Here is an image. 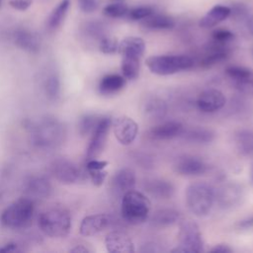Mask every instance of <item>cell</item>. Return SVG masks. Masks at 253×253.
<instances>
[{
	"instance_id": "cell-1",
	"label": "cell",
	"mask_w": 253,
	"mask_h": 253,
	"mask_svg": "<svg viewBox=\"0 0 253 253\" xmlns=\"http://www.w3.org/2000/svg\"><path fill=\"white\" fill-rule=\"evenodd\" d=\"M39 227L46 236L52 238L64 237L70 231V213L62 207L48 208L41 213Z\"/></svg>"
},
{
	"instance_id": "cell-2",
	"label": "cell",
	"mask_w": 253,
	"mask_h": 253,
	"mask_svg": "<svg viewBox=\"0 0 253 253\" xmlns=\"http://www.w3.org/2000/svg\"><path fill=\"white\" fill-rule=\"evenodd\" d=\"M63 125L54 118H44L32 129V140L39 147L50 148L59 145L64 138Z\"/></svg>"
},
{
	"instance_id": "cell-3",
	"label": "cell",
	"mask_w": 253,
	"mask_h": 253,
	"mask_svg": "<svg viewBox=\"0 0 253 253\" xmlns=\"http://www.w3.org/2000/svg\"><path fill=\"white\" fill-rule=\"evenodd\" d=\"M150 201L142 193L130 190L123 195L121 213L123 218L130 224L144 222L149 214Z\"/></svg>"
},
{
	"instance_id": "cell-4",
	"label": "cell",
	"mask_w": 253,
	"mask_h": 253,
	"mask_svg": "<svg viewBox=\"0 0 253 253\" xmlns=\"http://www.w3.org/2000/svg\"><path fill=\"white\" fill-rule=\"evenodd\" d=\"M34 211V201L28 197L21 198L3 211L0 220L8 228H24L31 224Z\"/></svg>"
},
{
	"instance_id": "cell-5",
	"label": "cell",
	"mask_w": 253,
	"mask_h": 253,
	"mask_svg": "<svg viewBox=\"0 0 253 253\" xmlns=\"http://www.w3.org/2000/svg\"><path fill=\"white\" fill-rule=\"evenodd\" d=\"M186 202L189 210L197 216H206L214 202L213 189L205 182H196L186 189Z\"/></svg>"
},
{
	"instance_id": "cell-6",
	"label": "cell",
	"mask_w": 253,
	"mask_h": 253,
	"mask_svg": "<svg viewBox=\"0 0 253 253\" xmlns=\"http://www.w3.org/2000/svg\"><path fill=\"white\" fill-rule=\"evenodd\" d=\"M148 69L157 75H171L194 66V59L185 54L152 55L146 58Z\"/></svg>"
},
{
	"instance_id": "cell-7",
	"label": "cell",
	"mask_w": 253,
	"mask_h": 253,
	"mask_svg": "<svg viewBox=\"0 0 253 253\" xmlns=\"http://www.w3.org/2000/svg\"><path fill=\"white\" fill-rule=\"evenodd\" d=\"M178 245L172 249L176 253H199L203 250L204 242L199 225L191 220H182L179 224Z\"/></svg>"
},
{
	"instance_id": "cell-8",
	"label": "cell",
	"mask_w": 253,
	"mask_h": 253,
	"mask_svg": "<svg viewBox=\"0 0 253 253\" xmlns=\"http://www.w3.org/2000/svg\"><path fill=\"white\" fill-rule=\"evenodd\" d=\"M111 126L112 121L110 118H101L96 128L91 133L92 136L86 152L87 160L95 159L103 152Z\"/></svg>"
},
{
	"instance_id": "cell-9",
	"label": "cell",
	"mask_w": 253,
	"mask_h": 253,
	"mask_svg": "<svg viewBox=\"0 0 253 253\" xmlns=\"http://www.w3.org/2000/svg\"><path fill=\"white\" fill-rule=\"evenodd\" d=\"M114 134L123 145L132 143L138 132L137 124L127 116H120L112 123Z\"/></svg>"
},
{
	"instance_id": "cell-10",
	"label": "cell",
	"mask_w": 253,
	"mask_h": 253,
	"mask_svg": "<svg viewBox=\"0 0 253 253\" xmlns=\"http://www.w3.org/2000/svg\"><path fill=\"white\" fill-rule=\"evenodd\" d=\"M226 99L221 91L211 88L200 93L197 100V106L201 112L213 113L223 108Z\"/></svg>"
},
{
	"instance_id": "cell-11",
	"label": "cell",
	"mask_w": 253,
	"mask_h": 253,
	"mask_svg": "<svg viewBox=\"0 0 253 253\" xmlns=\"http://www.w3.org/2000/svg\"><path fill=\"white\" fill-rule=\"evenodd\" d=\"M243 198V190L237 184H226L214 192V201L222 209L233 208L240 204Z\"/></svg>"
},
{
	"instance_id": "cell-12",
	"label": "cell",
	"mask_w": 253,
	"mask_h": 253,
	"mask_svg": "<svg viewBox=\"0 0 253 253\" xmlns=\"http://www.w3.org/2000/svg\"><path fill=\"white\" fill-rule=\"evenodd\" d=\"M106 249L111 253H132L134 252V244L124 231L114 230L107 234L105 238Z\"/></svg>"
},
{
	"instance_id": "cell-13",
	"label": "cell",
	"mask_w": 253,
	"mask_h": 253,
	"mask_svg": "<svg viewBox=\"0 0 253 253\" xmlns=\"http://www.w3.org/2000/svg\"><path fill=\"white\" fill-rule=\"evenodd\" d=\"M54 177L63 184H73L81 177V172L75 164L66 159H57L52 165Z\"/></svg>"
},
{
	"instance_id": "cell-14",
	"label": "cell",
	"mask_w": 253,
	"mask_h": 253,
	"mask_svg": "<svg viewBox=\"0 0 253 253\" xmlns=\"http://www.w3.org/2000/svg\"><path fill=\"white\" fill-rule=\"evenodd\" d=\"M110 223L111 217L106 213L90 214L82 219L79 231L84 236H93L107 228Z\"/></svg>"
},
{
	"instance_id": "cell-15",
	"label": "cell",
	"mask_w": 253,
	"mask_h": 253,
	"mask_svg": "<svg viewBox=\"0 0 253 253\" xmlns=\"http://www.w3.org/2000/svg\"><path fill=\"white\" fill-rule=\"evenodd\" d=\"M208 169L207 164L193 156H185L177 160L174 165L176 173L182 176H199L204 174Z\"/></svg>"
},
{
	"instance_id": "cell-16",
	"label": "cell",
	"mask_w": 253,
	"mask_h": 253,
	"mask_svg": "<svg viewBox=\"0 0 253 253\" xmlns=\"http://www.w3.org/2000/svg\"><path fill=\"white\" fill-rule=\"evenodd\" d=\"M135 181V174L131 169L122 168L113 176L112 188L117 195H124L125 193L133 190Z\"/></svg>"
},
{
	"instance_id": "cell-17",
	"label": "cell",
	"mask_w": 253,
	"mask_h": 253,
	"mask_svg": "<svg viewBox=\"0 0 253 253\" xmlns=\"http://www.w3.org/2000/svg\"><path fill=\"white\" fill-rule=\"evenodd\" d=\"M118 50L122 57L140 59L145 50V42L138 37H126L119 43Z\"/></svg>"
},
{
	"instance_id": "cell-18",
	"label": "cell",
	"mask_w": 253,
	"mask_h": 253,
	"mask_svg": "<svg viewBox=\"0 0 253 253\" xmlns=\"http://www.w3.org/2000/svg\"><path fill=\"white\" fill-rule=\"evenodd\" d=\"M183 130V125L181 123L176 121H170L153 126L149 130V135L154 139L165 140L181 135Z\"/></svg>"
},
{
	"instance_id": "cell-19",
	"label": "cell",
	"mask_w": 253,
	"mask_h": 253,
	"mask_svg": "<svg viewBox=\"0 0 253 253\" xmlns=\"http://www.w3.org/2000/svg\"><path fill=\"white\" fill-rule=\"evenodd\" d=\"M51 193V186L49 182L43 177L31 178L26 186V194L31 200H41L49 197Z\"/></svg>"
},
{
	"instance_id": "cell-20",
	"label": "cell",
	"mask_w": 253,
	"mask_h": 253,
	"mask_svg": "<svg viewBox=\"0 0 253 253\" xmlns=\"http://www.w3.org/2000/svg\"><path fill=\"white\" fill-rule=\"evenodd\" d=\"M14 42L22 49L37 52L41 47V40L37 34L27 29H19L14 33Z\"/></svg>"
},
{
	"instance_id": "cell-21",
	"label": "cell",
	"mask_w": 253,
	"mask_h": 253,
	"mask_svg": "<svg viewBox=\"0 0 253 253\" xmlns=\"http://www.w3.org/2000/svg\"><path fill=\"white\" fill-rule=\"evenodd\" d=\"M231 15V9L223 5H215L200 20L199 26L205 29L212 28Z\"/></svg>"
},
{
	"instance_id": "cell-22",
	"label": "cell",
	"mask_w": 253,
	"mask_h": 253,
	"mask_svg": "<svg viewBox=\"0 0 253 253\" xmlns=\"http://www.w3.org/2000/svg\"><path fill=\"white\" fill-rule=\"evenodd\" d=\"M223 44L224 43L214 42V44L209 47V52L201 59V67L209 68L224 61L228 57V50L223 46Z\"/></svg>"
},
{
	"instance_id": "cell-23",
	"label": "cell",
	"mask_w": 253,
	"mask_h": 253,
	"mask_svg": "<svg viewBox=\"0 0 253 253\" xmlns=\"http://www.w3.org/2000/svg\"><path fill=\"white\" fill-rule=\"evenodd\" d=\"M145 190L157 199H169L174 194V186L163 179H152L145 182Z\"/></svg>"
},
{
	"instance_id": "cell-24",
	"label": "cell",
	"mask_w": 253,
	"mask_h": 253,
	"mask_svg": "<svg viewBox=\"0 0 253 253\" xmlns=\"http://www.w3.org/2000/svg\"><path fill=\"white\" fill-rule=\"evenodd\" d=\"M126 83V79L123 75L108 74L105 75L98 86L99 92L102 95H113L121 91Z\"/></svg>"
},
{
	"instance_id": "cell-25",
	"label": "cell",
	"mask_w": 253,
	"mask_h": 253,
	"mask_svg": "<svg viewBox=\"0 0 253 253\" xmlns=\"http://www.w3.org/2000/svg\"><path fill=\"white\" fill-rule=\"evenodd\" d=\"M141 21V25L148 30H171L175 27V21L171 17L163 14L153 13Z\"/></svg>"
},
{
	"instance_id": "cell-26",
	"label": "cell",
	"mask_w": 253,
	"mask_h": 253,
	"mask_svg": "<svg viewBox=\"0 0 253 253\" xmlns=\"http://www.w3.org/2000/svg\"><path fill=\"white\" fill-rule=\"evenodd\" d=\"M233 141L236 149L242 155L253 153V130L240 129L233 135Z\"/></svg>"
},
{
	"instance_id": "cell-27",
	"label": "cell",
	"mask_w": 253,
	"mask_h": 253,
	"mask_svg": "<svg viewBox=\"0 0 253 253\" xmlns=\"http://www.w3.org/2000/svg\"><path fill=\"white\" fill-rule=\"evenodd\" d=\"M182 137L190 142L194 143H209L213 140L214 132L205 127H194L181 133Z\"/></svg>"
},
{
	"instance_id": "cell-28",
	"label": "cell",
	"mask_w": 253,
	"mask_h": 253,
	"mask_svg": "<svg viewBox=\"0 0 253 253\" xmlns=\"http://www.w3.org/2000/svg\"><path fill=\"white\" fill-rule=\"evenodd\" d=\"M143 112L145 116L149 119H162L167 113V105L162 99L154 97L146 101V103L144 104Z\"/></svg>"
},
{
	"instance_id": "cell-29",
	"label": "cell",
	"mask_w": 253,
	"mask_h": 253,
	"mask_svg": "<svg viewBox=\"0 0 253 253\" xmlns=\"http://www.w3.org/2000/svg\"><path fill=\"white\" fill-rule=\"evenodd\" d=\"M179 218V211L173 209H161L154 212L152 221L157 226H168L177 222Z\"/></svg>"
},
{
	"instance_id": "cell-30",
	"label": "cell",
	"mask_w": 253,
	"mask_h": 253,
	"mask_svg": "<svg viewBox=\"0 0 253 253\" xmlns=\"http://www.w3.org/2000/svg\"><path fill=\"white\" fill-rule=\"evenodd\" d=\"M69 7V0H61L58 5L52 10L47 20V26L49 29L58 28L63 22L67 10Z\"/></svg>"
},
{
	"instance_id": "cell-31",
	"label": "cell",
	"mask_w": 253,
	"mask_h": 253,
	"mask_svg": "<svg viewBox=\"0 0 253 253\" xmlns=\"http://www.w3.org/2000/svg\"><path fill=\"white\" fill-rule=\"evenodd\" d=\"M225 73L234 83L246 81L253 78V69L244 66L230 65L225 68Z\"/></svg>"
},
{
	"instance_id": "cell-32",
	"label": "cell",
	"mask_w": 253,
	"mask_h": 253,
	"mask_svg": "<svg viewBox=\"0 0 253 253\" xmlns=\"http://www.w3.org/2000/svg\"><path fill=\"white\" fill-rule=\"evenodd\" d=\"M139 60L137 58H130V57H123L121 69L123 76L126 79L133 80L137 78L139 74Z\"/></svg>"
},
{
	"instance_id": "cell-33",
	"label": "cell",
	"mask_w": 253,
	"mask_h": 253,
	"mask_svg": "<svg viewBox=\"0 0 253 253\" xmlns=\"http://www.w3.org/2000/svg\"><path fill=\"white\" fill-rule=\"evenodd\" d=\"M45 94L49 100H56L60 94V81L57 74H49L45 80Z\"/></svg>"
},
{
	"instance_id": "cell-34",
	"label": "cell",
	"mask_w": 253,
	"mask_h": 253,
	"mask_svg": "<svg viewBox=\"0 0 253 253\" xmlns=\"http://www.w3.org/2000/svg\"><path fill=\"white\" fill-rule=\"evenodd\" d=\"M101 118H98L95 115H86L82 117L79 122V132L82 135L91 134L96 128Z\"/></svg>"
},
{
	"instance_id": "cell-35",
	"label": "cell",
	"mask_w": 253,
	"mask_h": 253,
	"mask_svg": "<svg viewBox=\"0 0 253 253\" xmlns=\"http://www.w3.org/2000/svg\"><path fill=\"white\" fill-rule=\"evenodd\" d=\"M128 13V7L122 2L107 5L103 9V14L109 18H122Z\"/></svg>"
},
{
	"instance_id": "cell-36",
	"label": "cell",
	"mask_w": 253,
	"mask_h": 253,
	"mask_svg": "<svg viewBox=\"0 0 253 253\" xmlns=\"http://www.w3.org/2000/svg\"><path fill=\"white\" fill-rule=\"evenodd\" d=\"M99 48L105 54H112L118 50L119 42L115 38L104 36L99 42Z\"/></svg>"
},
{
	"instance_id": "cell-37",
	"label": "cell",
	"mask_w": 253,
	"mask_h": 253,
	"mask_svg": "<svg viewBox=\"0 0 253 253\" xmlns=\"http://www.w3.org/2000/svg\"><path fill=\"white\" fill-rule=\"evenodd\" d=\"M154 13V10L150 6H139L131 9L128 11L127 15L128 18L133 20V21H138V20H143L144 18L150 16L151 14Z\"/></svg>"
},
{
	"instance_id": "cell-38",
	"label": "cell",
	"mask_w": 253,
	"mask_h": 253,
	"mask_svg": "<svg viewBox=\"0 0 253 253\" xmlns=\"http://www.w3.org/2000/svg\"><path fill=\"white\" fill-rule=\"evenodd\" d=\"M211 38L216 42L226 43L234 39V34L226 29H216L211 33Z\"/></svg>"
},
{
	"instance_id": "cell-39",
	"label": "cell",
	"mask_w": 253,
	"mask_h": 253,
	"mask_svg": "<svg viewBox=\"0 0 253 253\" xmlns=\"http://www.w3.org/2000/svg\"><path fill=\"white\" fill-rule=\"evenodd\" d=\"M87 172H88V175H89L92 183L97 187L101 186L104 183V181L107 177V174H108L107 171H105L104 169H102V170H89Z\"/></svg>"
},
{
	"instance_id": "cell-40",
	"label": "cell",
	"mask_w": 253,
	"mask_h": 253,
	"mask_svg": "<svg viewBox=\"0 0 253 253\" xmlns=\"http://www.w3.org/2000/svg\"><path fill=\"white\" fill-rule=\"evenodd\" d=\"M234 85L241 93L253 96V78L246 81L235 82Z\"/></svg>"
},
{
	"instance_id": "cell-41",
	"label": "cell",
	"mask_w": 253,
	"mask_h": 253,
	"mask_svg": "<svg viewBox=\"0 0 253 253\" xmlns=\"http://www.w3.org/2000/svg\"><path fill=\"white\" fill-rule=\"evenodd\" d=\"M78 4L85 13H92L98 8V0H78Z\"/></svg>"
},
{
	"instance_id": "cell-42",
	"label": "cell",
	"mask_w": 253,
	"mask_h": 253,
	"mask_svg": "<svg viewBox=\"0 0 253 253\" xmlns=\"http://www.w3.org/2000/svg\"><path fill=\"white\" fill-rule=\"evenodd\" d=\"M108 165V162L105 160H98L97 158L95 159H90L87 160V164H86V168L87 171L89 170H102L105 169Z\"/></svg>"
},
{
	"instance_id": "cell-43",
	"label": "cell",
	"mask_w": 253,
	"mask_h": 253,
	"mask_svg": "<svg viewBox=\"0 0 253 253\" xmlns=\"http://www.w3.org/2000/svg\"><path fill=\"white\" fill-rule=\"evenodd\" d=\"M33 3V0H10L9 4L12 8L19 10V11H25L27 10Z\"/></svg>"
},
{
	"instance_id": "cell-44",
	"label": "cell",
	"mask_w": 253,
	"mask_h": 253,
	"mask_svg": "<svg viewBox=\"0 0 253 253\" xmlns=\"http://www.w3.org/2000/svg\"><path fill=\"white\" fill-rule=\"evenodd\" d=\"M211 252L212 253H231L232 249L227 244H217L212 249H211Z\"/></svg>"
},
{
	"instance_id": "cell-45",
	"label": "cell",
	"mask_w": 253,
	"mask_h": 253,
	"mask_svg": "<svg viewBox=\"0 0 253 253\" xmlns=\"http://www.w3.org/2000/svg\"><path fill=\"white\" fill-rule=\"evenodd\" d=\"M22 250L19 248V245L16 243H8L0 248V252H21Z\"/></svg>"
},
{
	"instance_id": "cell-46",
	"label": "cell",
	"mask_w": 253,
	"mask_h": 253,
	"mask_svg": "<svg viewBox=\"0 0 253 253\" xmlns=\"http://www.w3.org/2000/svg\"><path fill=\"white\" fill-rule=\"evenodd\" d=\"M231 13H233V15L235 17L240 18V17H243V16L246 15V8L243 5H237V6L234 7L233 10L231 9Z\"/></svg>"
},
{
	"instance_id": "cell-47",
	"label": "cell",
	"mask_w": 253,
	"mask_h": 253,
	"mask_svg": "<svg viewBox=\"0 0 253 253\" xmlns=\"http://www.w3.org/2000/svg\"><path fill=\"white\" fill-rule=\"evenodd\" d=\"M238 225H239L240 228H244V229L252 228L253 227V215L241 220Z\"/></svg>"
},
{
	"instance_id": "cell-48",
	"label": "cell",
	"mask_w": 253,
	"mask_h": 253,
	"mask_svg": "<svg viewBox=\"0 0 253 253\" xmlns=\"http://www.w3.org/2000/svg\"><path fill=\"white\" fill-rule=\"evenodd\" d=\"M70 252H75V253H88L90 252V249L87 248L85 245H76L72 249H70Z\"/></svg>"
},
{
	"instance_id": "cell-49",
	"label": "cell",
	"mask_w": 253,
	"mask_h": 253,
	"mask_svg": "<svg viewBox=\"0 0 253 253\" xmlns=\"http://www.w3.org/2000/svg\"><path fill=\"white\" fill-rule=\"evenodd\" d=\"M247 28L251 35H253V16H251L247 21Z\"/></svg>"
},
{
	"instance_id": "cell-50",
	"label": "cell",
	"mask_w": 253,
	"mask_h": 253,
	"mask_svg": "<svg viewBox=\"0 0 253 253\" xmlns=\"http://www.w3.org/2000/svg\"><path fill=\"white\" fill-rule=\"evenodd\" d=\"M251 179H252V182H253V167L251 169Z\"/></svg>"
},
{
	"instance_id": "cell-51",
	"label": "cell",
	"mask_w": 253,
	"mask_h": 253,
	"mask_svg": "<svg viewBox=\"0 0 253 253\" xmlns=\"http://www.w3.org/2000/svg\"><path fill=\"white\" fill-rule=\"evenodd\" d=\"M1 3H2V0H0V6H1Z\"/></svg>"
},
{
	"instance_id": "cell-52",
	"label": "cell",
	"mask_w": 253,
	"mask_h": 253,
	"mask_svg": "<svg viewBox=\"0 0 253 253\" xmlns=\"http://www.w3.org/2000/svg\"><path fill=\"white\" fill-rule=\"evenodd\" d=\"M118 1H120V0H118Z\"/></svg>"
}]
</instances>
